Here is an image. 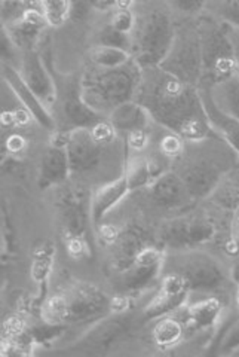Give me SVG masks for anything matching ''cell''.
I'll return each mask as SVG.
<instances>
[{
  "label": "cell",
  "instance_id": "1",
  "mask_svg": "<svg viewBox=\"0 0 239 357\" xmlns=\"http://www.w3.org/2000/svg\"><path fill=\"white\" fill-rule=\"evenodd\" d=\"M134 100L147 109L157 124L190 143L219 137L205 114L199 88L181 82L161 67L143 69Z\"/></svg>",
  "mask_w": 239,
  "mask_h": 357
},
{
  "label": "cell",
  "instance_id": "2",
  "mask_svg": "<svg viewBox=\"0 0 239 357\" xmlns=\"http://www.w3.org/2000/svg\"><path fill=\"white\" fill-rule=\"evenodd\" d=\"M143 77V67L134 57L115 69L94 67L81 81L85 102L101 115L109 116L113 109L134 100Z\"/></svg>",
  "mask_w": 239,
  "mask_h": 357
},
{
  "label": "cell",
  "instance_id": "3",
  "mask_svg": "<svg viewBox=\"0 0 239 357\" xmlns=\"http://www.w3.org/2000/svg\"><path fill=\"white\" fill-rule=\"evenodd\" d=\"M56 213L64 248L75 261H88L94 255L91 234V195L84 188H65L56 198Z\"/></svg>",
  "mask_w": 239,
  "mask_h": 357
},
{
  "label": "cell",
  "instance_id": "4",
  "mask_svg": "<svg viewBox=\"0 0 239 357\" xmlns=\"http://www.w3.org/2000/svg\"><path fill=\"white\" fill-rule=\"evenodd\" d=\"M198 30L202 54L201 84L208 86L220 85L236 75V57L229 26L222 20L207 17L199 21Z\"/></svg>",
  "mask_w": 239,
  "mask_h": 357
},
{
  "label": "cell",
  "instance_id": "5",
  "mask_svg": "<svg viewBox=\"0 0 239 357\" xmlns=\"http://www.w3.org/2000/svg\"><path fill=\"white\" fill-rule=\"evenodd\" d=\"M177 29L171 17L162 9H153L147 13L141 21L135 36L134 60L143 69L159 67L173 48Z\"/></svg>",
  "mask_w": 239,
  "mask_h": 357
},
{
  "label": "cell",
  "instance_id": "6",
  "mask_svg": "<svg viewBox=\"0 0 239 357\" xmlns=\"http://www.w3.org/2000/svg\"><path fill=\"white\" fill-rule=\"evenodd\" d=\"M176 271L185 277L192 294L205 296H220L229 292L231 278L223 265L208 253L187 250L180 256Z\"/></svg>",
  "mask_w": 239,
  "mask_h": 357
},
{
  "label": "cell",
  "instance_id": "7",
  "mask_svg": "<svg viewBox=\"0 0 239 357\" xmlns=\"http://www.w3.org/2000/svg\"><path fill=\"white\" fill-rule=\"evenodd\" d=\"M159 67L181 82L199 86L202 79V54L198 26L177 30L173 48Z\"/></svg>",
  "mask_w": 239,
  "mask_h": 357
},
{
  "label": "cell",
  "instance_id": "8",
  "mask_svg": "<svg viewBox=\"0 0 239 357\" xmlns=\"http://www.w3.org/2000/svg\"><path fill=\"white\" fill-rule=\"evenodd\" d=\"M215 223L203 215H185L164 222L157 237L165 249L187 252L210 243L215 236Z\"/></svg>",
  "mask_w": 239,
  "mask_h": 357
},
{
  "label": "cell",
  "instance_id": "9",
  "mask_svg": "<svg viewBox=\"0 0 239 357\" xmlns=\"http://www.w3.org/2000/svg\"><path fill=\"white\" fill-rule=\"evenodd\" d=\"M64 295L67 301V325L98 321L113 312V299L91 283H76L65 290Z\"/></svg>",
  "mask_w": 239,
  "mask_h": 357
},
{
  "label": "cell",
  "instance_id": "10",
  "mask_svg": "<svg viewBox=\"0 0 239 357\" xmlns=\"http://www.w3.org/2000/svg\"><path fill=\"white\" fill-rule=\"evenodd\" d=\"M165 265L164 250L146 245L134 264L122 273H118L115 287L121 295L131 296L153 286L161 275Z\"/></svg>",
  "mask_w": 239,
  "mask_h": 357
},
{
  "label": "cell",
  "instance_id": "11",
  "mask_svg": "<svg viewBox=\"0 0 239 357\" xmlns=\"http://www.w3.org/2000/svg\"><path fill=\"white\" fill-rule=\"evenodd\" d=\"M192 290L185 280V277L178 273H168L164 278L156 295L147 303L143 310L146 320H157L183 308Z\"/></svg>",
  "mask_w": 239,
  "mask_h": 357
},
{
  "label": "cell",
  "instance_id": "12",
  "mask_svg": "<svg viewBox=\"0 0 239 357\" xmlns=\"http://www.w3.org/2000/svg\"><path fill=\"white\" fill-rule=\"evenodd\" d=\"M64 146L72 174H82L95 170L100 165L106 144L98 142L89 128H73L65 134Z\"/></svg>",
  "mask_w": 239,
  "mask_h": 357
},
{
  "label": "cell",
  "instance_id": "13",
  "mask_svg": "<svg viewBox=\"0 0 239 357\" xmlns=\"http://www.w3.org/2000/svg\"><path fill=\"white\" fill-rule=\"evenodd\" d=\"M226 173V164L211 158H199L186 164L180 176L183 178L189 194L196 201L210 197L217 189Z\"/></svg>",
  "mask_w": 239,
  "mask_h": 357
},
{
  "label": "cell",
  "instance_id": "14",
  "mask_svg": "<svg viewBox=\"0 0 239 357\" xmlns=\"http://www.w3.org/2000/svg\"><path fill=\"white\" fill-rule=\"evenodd\" d=\"M2 76L31 119L36 121L43 130L55 131V119L48 110V106L31 91L26 81L22 79L20 70L15 69L13 64L2 63Z\"/></svg>",
  "mask_w": 239,
  "mask_h": 357
},
{
  "label": "cell",
  "instance_id": "15",
  "mask_svg": "<svg viewBox=\"0 0 239 357\" xmlns=\"http://www.w3.org/2000/svg\"><path fill=\"white\" fill-rule=\"evenodd\" d=\"M131 326L132 319L125 312H115L113 316L109 314L107 317L98 320L95 328L89 331L86 337L77 345L85 347L86 353L105 354L113 344L127 337Z\"/></svg>",
  "mask_w": 239,
  "mask_h": 357
},
{
  "label": "cell",
  "instance_id": "16",
  "mask_svg": "<svg viewBox=\"0 0 239 357\" xmlns=\"http://www.w3.org/2000/svg\"><path fill=\"white\" fill-rule=\"evenodd\" d=\"M20 73L22 79L30 86L31 91L36 94L42 102L51 106L56 100V85L52 79L51 73L48 72L47 66H45L40 55L36 51H27L24 52L21 59Z\"/></svg>",
  "mask_w": 239,
  "mask_h": 357
},
{
  "label": "cell",
  "instance_id": "17",
  "mask_svg": "<svg viewBox=\"0 0 239 357\" xmlns=\"http://www.w3.org/2000/svg\"><path fill=\"white\" fill-rule=\"evenodd\" d=\"M149 188L152 201L156 206L162 208H185L195 201L189 194L183 178L174 172H165L162 174H159L149 185Z\"/></svg>",
  "mask_w": 239,
  "mask_h": 357
},
{
  "label": "cell",
  "instance_id": "18",
  "mask_svg": "<svg viewBox=\"0 0 239 357\" xmlns=\"http://www.w3.org/2000/svg\"><path fill=\"white\" fill-rule=\"evenodd\" d=\"M199 94L202 98V105L205 109V114L210 121L213 130L217 132V136L229 144V148L239 156V121L232 115L226 114L222 110L217 103L214 102L211 94V86L201 84Z\"/></svg>",
  "mask_w": 239,
  "mask_h": 357
},
{
  "label": "cell",
  "instance_id": "19",
  "mask_svg": "<svg viewBox=\"0 0 239 357\" xmlns=\"http://www.w3.org/2000/svg\"><path fill=\"white\" fill-rule=\"evenodd\" d=\"M70 174L72 170L65 146L61 143H54L43 153L40 160L38 172V186L42 191H47L49 188L63 185Z\"/></svg>",
  "mask_w": 239,
  "mask_h": 357
},
{
  "label": "cell",
  "instance_id": "20",
  "mask_svg": "<svg viewBox=\"0 0 239 357\" xmlns=\"http://www.w3.org/2000/svg\"><path fill=\"white\" fill-rule=\"evenodd\" d=\"M146 245V232L139 225L121 229L116 241L109 248L111 250L113 270L116 273L128 270Z\"/></svg>",
  "mask_w": 239,
  "mask_h": 357
},
{
  "label": "cell",
  "instance_id": "21",
  "mask_svg": "<svg viewBox=\"0 0 239 357\" xmlns=\"http://www.w3.org/2000/svg\"><path fill=\"white\" fill-rule=\"evenodd\" d=\"M130 192L131 188L125 173H122L118 178H115V181L98 188L97 191L91 195V218H93V222L95 225H100L110 211Z\"/></svg>",
  "mask_w": 239,
  "mask_h": 357
},
{
  "label": "cell",
  "instance_id": "22",
  "mask_svg": "<svg viewBox=\"0 0 239 357\" xmlns=\"http://www.w3.org/2000/svg\"><path fill=\"white\" fill-rule=\"evenodd\" d=\"M224 311L220 296H205L196 301L186 310L185 328L186 332H203L215 328L220 323Z\"/></svg>",
  "mask_w": 239,
  "mask_h": 357
},
{
  "label": "cell",
  "instance_id": "23",
  "mask_svg": "<svg viewBox=\"0 0 239 357\" xmlns=\"http://www.w3.org/2000/svg\"><path fill=\"white\" fill-rule=\"evenodd\" d=\"M63 114L65 121L73 128H93L107 116L91 107L82 97L81 82L68 89L64 96Z\"/></svg>",
  "mask_w": 239,
  "mask_h": 357
},
{
  "label": "cell",
  "instance_id": "24",
  "mask_svg": "<svg viewBox=\"0 0 239 357\" xmlns=\"http://www.w3.org/2000/svg\"><path fill=\"white\" fill-rule=\"evenodd\" d=\"M47 26L48 22L45 20L40 10L30 8L26 13V15L20 21L14 22L13 26L3 27V29L9 33V36L17 45V48L27 52V51L36 50L42 31Z\"/></svg>",
  "mask_w": 239,
  "mask_h": 357
},
{
  "label": "cell",
  "instance_id": "25",
  "mask_svg": "<svg viewBox=\"0 0 239 357\" xmlns=\"http://www.w3.org/2000/svg\"><path fill=\"white\" fill-rule=\"evenodd\" d=\"M107 119L116 132L131 134L137 131H147L152 116L144 106L135 102V100H130V102L122 103L116 109H113Z\"/></svg>",
  "mask_w": 239,
  "mask_h": 357
},
{
  "label": "cell",
  "instance_id": "26",
  "mask_svg": "<svg viewBox=\"0 0 239 357\" xmlns=\"http://www.w3.org/2000/svg\"><path fill=\"white\" fill-rule=\"evenodd\" d=\"M55 255H56V249L52 241L40 243L39 245L34 248L31 253L30 275H31V280L40 289L42 301L45 299V294H47V286L54 268Z\"/></svg>",
  "mask_w": 239,
  "mask_h": 357
},
{
  "label": "cell",
  "instance_id": "27",
  "mask_svg": "<svg viewBox=\"0 0 239 357\" xmlns=\"http://www.w3.org/2000/svg\"><path fill=\"white\" fill-rule=\"evenodd\" d=\"M186 328L185 323L178 321L174 317L165 316L162 319H157V323L153 328V342L157 349L169 350L174 349L185 338Z\"/></svg>",
  "mask_w": 239,
  "mask_h": 357
},
{
  "label": "cell",
  "instance_id": "28",
  "mask_svg": "<svg viewBox=\"0 0 239 357\" xmlns=\"http://www.w3.org/2000/svg\"><path fill=\"white\" fill-rule=\"evenodd\" d=\"M156 167L157 164L149 158H132L123 170L131 191H139L149 186L159 174H162L156 170Z\"/></svg>",
  "mask_w": 239,
  "mask_h": 357
},
{
  "label": "cell",
  "instance_id": "29",
  "mask_svg": "<svg viewBox=\"0 0 239 357\" xmlns=\"http://www.w3.org/2000/svg\"><path fill=\"white\" fill-rule=\"evenodd\" d=\"M211 94L222 110L239 121V77L236 75L220 85L211 86Z\"/></svg>",
  "mask_w": 239,
  "mask_h": 357
},
{
  "label": "cell",
  "instance_id": "30",
  "mask_svg": "<svg viewBox=\"0 0 239 357\" xmlns=\"http://www.w3.org/2000/svg\"><path fill=\"white\" fill-rule=\"evenodd\" d=\"M131 59L132 54L130 51L106 47V45L100 43H97V47H94L89 54L91 63L94 67H100V69H115V67L127 64Z\"/></svg>",
  "mask_w": 239,
  "mask_h": 357
},
{
  "label": "cell",
  "instance_id": "31",
  "mask_svg": "<svg viewBox=\"0 0 239 357\" xmlns=\"http://www.w3.org/2000/svg\"><path fill=\"white\" fill-rule=\"evenodd\" d=\"M40 319L49 325H67V301L64 292L42 301Z\"/></svg>",
  "mask_w": 239,
  "mask_h": 357
},
{
  "label": "cell",
  "instance_id": "32",
  "mask_svg": "<svg viewBox=\"0 0 239 357\" xmlns=\"http://www.w3.org/2000/svg\"><path fill=\"white\" fill-rule=\"evenodd\" d=\"M39 5L51 27H60L70 18V0H39Z\"/></svg>",
  "mask_w": 239,
  "mask_h": 357
},
{
  "label": "cell",
  "instance_id": "33",
  "mask_svg": "<svg viewBox=\"0 0 239 357\" xmlns=\"http://www.w3.org/2000/svg\"><path fill=\"white\" fill-rule=\"evenodd\" d=\"M217 345L219 356H233L239 350V314L222 331Z\"/></svg>",
  "mask_w": 239,
  "mask_h": 357
},
{
  "label": "cell",
  "instance_id": "34",
  "mask_svg": "<svg viewBox=\"0 0 239 357\" xmlns=\"http://www.w3.org/2000/svg\"><path fill=\"white\" fill-rule=\"evenodd\" d=\"M98 43L106 45V47L121 48V50L131 52V50L134 47V39L131 38V35L122 33L116 29H113L110 24H107L106 27H102V30L98 33Z\"/></svg>",
  "mask_w": 239,
  "mask_h": 357
},
{
  "label": "cell",
  "instance_id": "35",
  "mask_svg": "<svg viewBox=\"0 0 239 357\" xmlns=\"http://www.w3.org/2000/svg\"><path fill=\"white\" fill-rule=\"evenodd\" d=\"M30 8L26 0H2V21L3 27L13 26L20 21Z\"/></svg>",
  "mask_w": 239,
  "mask_h": 357
},
{
  "label": "cell",
  "instance_id": "36",
  "mask_svg": "<svg viewBox=\"0 0 239 357\" xmlns=\"http://www.w3.org/2000/svg\"><path fill=\"white\" fill-rule=\"evenodd\" d=\"M109 24L122 33H127L131 35L135 29V17L131 8H116L115 13H113Z\"/></svg>",
  "mask_w": 239,
  "mask_h": 357
},
{
  "label": "cell",
  "instance_id": "37",
  "mask_svg": "<svg viewBox=\"0 0 239 357\" xmlns=\"http://www.w3.org/2000/svg\"><path fill=\"white\" fill-rule=\"evenodd\" d=\"M159 149L161 153L168 156V158H177L185 149V139L180 137L178 134L169 131L167 136L159 143Z\"/></svg>",
  "mask_w": 239,
  "mask_h": 357
},
{
  "label": "cell",
  "instance_id": "38",
  "mask_svg": "<svg viewBox=\"0 0 239 357\" xmlns=\"http://www.w3.org/2000/svg\"><path fill=\"white\" fill-rule=\"evenodd\" d=\"M215 14L226 24L239 29V0H222Z\"/></svg>",
  "mask_w": 239,
  "mask_h": 357
},
{
  "label": "cell",
  "instance_id": "39",
  "mask_svg": "<svg viewBox=\"0 0 239 357\" xmlns=\"http://www.w3.org/2000/svg\"><path fill=\"white\" fill-rule=\"evenodd\" d=\"M226 252L229 253L232 258L239 259V203L236 204L232 215L229 240L226 243Z\"/></svg>",
  "mask_w": 239,
  "mask_h": 357
},
{
  "label": "cell",
  "instance_id": "40",
  "mask_svg": "<svg viewBox=\"0 0 239 357\" xmlns=\"http://www.w3.org/2000/svg\"><path fill=\"white\" fill-rule=\"evenodd\" d=\"M169 2L178 10V13H183L187 15H196L202 13L208 0H169Z\"/></svg>",
  "mask_w": 239,
  "mask_h": 357
},
{
  "label": "cell",
  "instance_id": "41",
  "mask_svg": "<svg viewBox=\"0 0 239 357\" xmlns=\"http://www.w3.org/2000/svg\"><path fill=\"white\" fill-rule=\"evenodd\" d=\"M17 45L14 43V40L10 39L9 33L3 29L2 30V63H8L10 64L15 57H17Z\"/></svg>",
  "mask_w": 239,
  "mask_h": 357
},
{
  "label": "cell",
  "instance_id": "42",
  "mask_svg": "<svg viewBox=\"0 0 239 357\" xmlns=\"http://www.w3.org/2000/svg\"><path fill=\"white\" fill-rule=\"evenodd\" d=\"M119 232H121V229L115 228L113 225H100L98 231H97V237L102 245L110 248V245L116 241Z\"/></svg>",
  "mask_w": 239,
  "mask_h": 357
},
{
  "label": "cell",
  "instance_id": "43",
  "mask_svg": "<svg viewBox=\"0 0 239 357\" xmlns=\"http://www.w3.org/2000/svg\"><path fill=\"white\" fill-rule=\"evenodd\" d=\"M91 8H93L91 0H70V18L75 21H82Z\"/></svg>",
  "mask_w": 239,
  "mask_h": 357
},
{
  "label": "cell",
  "instance_id": "44",
  "mask_svg": "<svg viewBox=\"0 0 239 357\" xmlns=\"http://www.w3.org/2000/svg\"><path fill=\"white\" fill-rule=\"evenodd\" d=\"M26 146H27V142L22 139L20 134H14V136H10L8 140H6V143H5V148H6V152L9 153V155H13V156H15V155H20L22 151L26 149Z\"/></svg>",
  "mask_w": 239,
  "mask_h": 357
},
{
  "label": "cell",
  "instance_id": "45",
  "mask_svg": "<svg viewBox=\"0 0 239 357\" xmlns=\"http://www.w3.org/2000/svg\"><path fill=\"white\" fill-rule=\"evenodd\" d=\"M128 143L130 146L135 151H141L147 144V131H137L128 134Z\"/></svg>",
  "mask_w": 239,
  "mask_h": 357
},
{
  "label": "cell",
  "instance_id": "46",
  "mask_svg": "<svg viewBox=\"0 0 239 357\" xmlns=\"http://www.w3.org/2000/svg\"><path fill=\"white\" fill-rule=\"evenodd\" d=\"M116 3L118 0H91V6L100 10V13H107V10L115 8Z\"/></svg>",
  "mask_w": 239,
  "mask_h": 357
},
{
  "label": "cell",
  "instance_id": "47",
  "mask_svg": "<svg viewBox=\"0 0 239 357\" xmlns=\"http://www.w3.org/2000/svg\"><path fill=\"white\" fill-rule=\"evenodd\" d=\"M229 26V24H227ZM229 33H231V39L233 43V48H235V57H236V76L239 77V29L231 27L229 26Z\"/></svg>",
  "mask_w": 239,
  "mask_h": 357
},
{
  "label": "cell",
  "instance_id": "48",
  "mask_svg": "<svg viewBox=\"0 0 239 357\" xmlns=\"http://www.w3.org/2000/svg\"><path fill=\"white\" fill-rule=\"evenodd\" d=\"M132 0H118L116 8H131Z\"/></svg>",
  "mask_w": 239,
  "mask_h": 357
},
{
  "label": "cell",
  "instance_id": "49",
  "mask_svg": "<svg viewBox=\"0 0 239 357\" xmlns=\"http://www.w3.org/2000/svg\"><path fill=\"white\" fill-rule=\"evenodd\" d=\"M236 304H238V314H239V282L236 286Z\"/></svg>",
  "mask_w": 239,
  "mask_h": 357
},
{
  "label": "cell",
  "instance_id": "50",
  "mask_svg": "<svg viewBox=\"0 0 239 357\" xmlns=\"http://www.w3.org/2000/svg\"><path fill=\"white\" fill-rule=\"evenodd\" d=\"M233 356H239V350H238V351H236Z\"/></svg>",
  "mask_w": 239,
  "mask_h": 357
},
{
  "label": "cell",
  "instance_id": "51",
  "mask_svg": "<svg viewBox=\"0 0 239 357\" xmlns=\"http://www.w3.org/2000/svg\"><path fill=\"white\" fill-rule=\"evenodd\" d=\"M26 2H29V0H26Z\"/></svg>",
  "mask_w": 239,
  "mask_h": 357
},
{
  "label": "cell",
  "instance_id": "52",
  "mask_svg": "<svg viewBox=\"0 0 239 357\" xmlns=\"http://www.w3.org/2000/svg\"><path fill=\"white\" fill-rule=\"evenodd\" d=\"M238 203H239V199H238Z\"/></svg>",
  "mask_w": 239,
  "mask_h": 357
}]
</instances>
